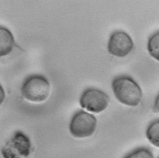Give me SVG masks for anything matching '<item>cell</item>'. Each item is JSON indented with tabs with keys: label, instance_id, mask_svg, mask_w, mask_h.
<instances>
[{
	"label": "cell",
	"instance_id": "cell-1",
	"mask_svg": "<svg viewBox=\"0 0 159 158\" xmlns=\"http://www.w3.org/2000/svg\"><path fill=\"white\" fill-rule=\"evenodd\" d=\"M112 89L117 100L128 106L139 105L142 99V91L139 85L130 76H119L111 84Z\"/></svg>",
	"mask_w": 159,
	"mask_h": 158
},
{
	"label": "cell",
	"instance_id": "cell-2",
	"mask_svg": "<svg viewBox=\"0 0 159 158\" xmlns=\"http://www.w3.org/2000/svg\"><path fill=\"white\" fill-rule=\"evenodd\" d=\"M50 92V85L47 79L39 74L29 76L21 87V93L27 100L40 102L45 100Z\"/></svg>",
	"mask_w": 159,
	"mask_h": 158
},
{
	"label": "cell",
	"instance_id": "cell-3",
	"mask_svg": "<svg viewBox=\"0 0 159 158\" xmlns=\"http://www.w3.org/2000/svg\"><path fill=\"white\" fill-rule=\"evenodd\" d=\"M32 146L30 138L20 131H16L1 149L4 158H29Z\"/></svg>",
	"mask_w": 159,
	"mask_h": 158
},
{
	"label": "cell",
	"instance_id": "cell-4",
	"mask_svg": "<svg viewBox=\"0 0 159 158\" xmlns=\"http://www.w3.org/2000/svg\"><path fill=\"white\" fill-rule=\"evenodd\" d=\"M97 125L96 117L83 110L75 113L71 118L69 130L75 138H86L91 136L95 131Z\"/></svg>",
	"mask_w": 159,
	"mask_h": 158
},
{
	"label": "cell",
	"instance_id": "cell-5",
	"mask_svg": "<svg viewBox=\"0 0 159 158\" xmlns=\"http://www.w3.org/2000/svg\"><path fill=\"white\" fill-rule=\"evenodd\" d=\"M109 100V97L105 92L91 87L83 92L80 98V104L88 111L98 113L107 107Z\"/></svg>",
	"mask_w": 159,
	"mask_h": 158
},
{
	"label": "cell",
	"instance_id": "cell-6",
	"mask_svg": "<svg viewBox=\"0 0 159 158\" xmlns=\"http://www.w3.org/2000/svg\"><path fill=\"white\" fill-rule=\"evenodd\" d=\"M133 48V41L127 33L119 30L111 33L107 43L110 54L117 57H124L132 51Z\"/></svg>",
	"mask_w": 159,
	"mask_h": 158
},
{
	"label": "cell",
	"instance_id": "cell-7",
	"mask_svg": "<svg viewBox=\"0 0 159 158\" xmlns=\"http://www.w3.org/2000/svg\"><path fill=\"white\" fill-rule=\"evenodd\" d=\"M1 56H6L12 50L14 40L12 33L7 29L1 27Z\"/></svg>",
	"mask_w": 159,
	"mask_h": 158
},
{
	"label": "cell",
	"instance_id": "cell-8",
	"mask_svg": "<svg viewBox=\"0 0 159 158\" xmlns=\"http://www.w3.org/2000/svg\"><path fill=\"white\" fill-rule=\"evenodd\" d=\"M146 136L153 145L159 147V118L152 121L148 125Z\"/></svg>",
	"mask_w": 159,
	"mask_h": 158
},
{
	"label": "cell",
	"instance_id": "cell-9",
	"mask_svg": "<svg viewBox=\"0 0 159 158\" xmlns=\"http://www.w3.org/2000/svg\"><path fill=\"white\" fill-rule=\"evenodd\" d=\"M147 50L150 55L159 61V31L155 32L149 37Z\"/></svg>",
	"mask_w": 159,
	"mask_h": 158
},
{
	"label": "cell",
	"instance_id": "cell-10",
	"mask_svg": "<svg viewBox=\"0 0 159 158\" xmlns=\"http://www.w3.org/2000/svg\"><path fill=\"white\" fill-rule=\"evenodd\" d=\"M123 158H154V157L150 149L140 147L129 152Z\"/></svg>",
	"mask_w": 159,
	"mask_h": 158
},
{
	"label": "cell",
	"instance_id": "cell-11",
	"mask_svg": "<svg viewBox=\"0 0 159 158\" xmlns=\"http://www.w3.org/2000/svg\"><path fill=\"white\" fill-rule=\"evenodd\" d=\"M154 108L157 112H159V93L158 94V95H157V97L155 99Z\"/></svg>",
	"mask_w": 159,
	"mask_h": 158
},
{
	"label": "cell",
	"instance_id": "cell-12",
	"mask_svg": "<svg viewBox=\"0 0 159 158\" xmlns=\"http://www.w3.org/2000/svg\"><path fill=\"white\" fill-rule=\"evenodd\" d=\"M158 158H159V157H158Z\"/></svg>",
	"mask_w": 159,
	"mask_h": 158
}]
</instances>
